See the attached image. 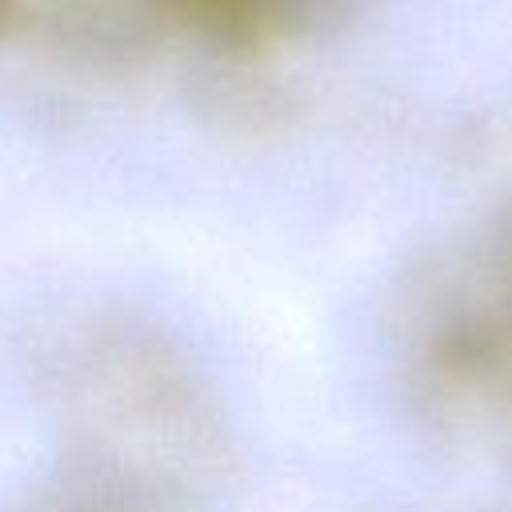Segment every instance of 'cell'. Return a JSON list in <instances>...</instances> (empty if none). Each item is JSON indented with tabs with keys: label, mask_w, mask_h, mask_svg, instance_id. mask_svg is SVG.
<instances>
[{
	"label": "cell",
	"mask_w": 512,
	"mask_h": 512,
	"mask_svg": "<svg viewBox=\"0 0 512 512\" xmlns=\"http://www.w3.org/2000/svg\"><path fill=\"white\" fill-rule=\"evenodd\" d=\"M232 4L252 12V20L272 24L280 32L320 28V24H328V20H336L340 12L352 8V0H232Z\"/></svg>",
	"instance_id": "1"
}]
</instances>
